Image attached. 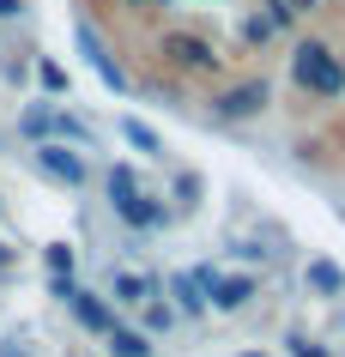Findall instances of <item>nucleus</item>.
Here are the masks:
<instances>
[{
  "label": "nucleus",
  "instance_id": "nucleus-14",
  "mask_svg": "<svg viewBox=\"0 0 345 357\" xmlns=\"http://www.w3.org/2000/svg\"><path fill=\"white\" fill-rule=\"evenodd\" d=\"M49 266H55V273H73V248L55 243V248H49Z\"/></svg>",
  "mask_w": 345,
  "mask_h": 357
},
{
  "label": "nucleus",
  "instance_id": "nucleus-6",
  "mask_svg": "<svg viewBox=\"0 0 345 357\" xmlns=\"http://www.w3.org/2000/svg\"><path fill=\"white\" fill-rule=\"evenodd\" d=\"M212 109L224 115V121H243V115H261L267 109V79H249V85H236V91H224Z\"/></svg>",
  "mask_w": 345,
  "mask_h": 357
},
{
  "label": "nucleus",
  "instance_id": "nucleus-12",
  "mask_svg": "<svg viewBox=\"0 0 345 357\" xmlns=\"http://www.w3.org/2000/svg\"><path fill=\"white\" fill-rule=\"evenodd\" d=\"M109 291H115V303H146V297H152V284L139 279V273H115Z\"/></svg>",
  "mask_w": 345,
  "mask_h": 357
},
{
  "label": "nucleus",
  "instance_id": "nucleus-16",
  "mask_svg": "<svg viewBox=\"0 0 345 357\" xmlns=\"http://www.w3.org/2000/svg\"><path fill=\"white\" fill-rule=\"evenodd\" d=\"M291 351H297V357H327V351H321V345H315V339H303V333L291 339Z\"/></svg>",
  "mask_w": 345,
  "mask_h": 357
},
{
  "label": "nucleus",
  "instance_id": "nucleus-21",
  "mask_svg": "<svg viewBox=\"0 0 345 357\" xmlns=\"http://www.w3.org/2000/svg\"><path fill=\"white\" fill-rule=\"evenodd\" d=\"M249 357H254V351H249Z\"/></svg>",
  "mask_w": 345,
  "mask_h": 357
},
{
  "label": "nucleus",
  "instance_id": "nucleus-13",
  "mask_svg": "<svg viewBox=\"0 0 345 357\" xmlns=\"http://www.w3.org/2000/svg\"><path fill=\"white\" fill-rule=\"evenodd\" d=\"M121 133H128V139H134L139 151H152V158H158V151H164V146H158V133L146 128V121H134V115H128V121H121Z\"/></svg>",
  "mask_w": 345,
  "mask_h": 357
},
{
  "label": "nucleus",
  "instance_id": "nucleus-17",
  "mask_svg": "<svg viewBox=\"0 0 345 357\" xmlns=\"http://www.w3.org/2000/svg\"><path fill=\"white\" fill-rule=\"evenodd\" d=\"M19 6L24 0H0V19H19Z\"/></svg>",
  "mask_w": 345,
  "mask_h": 357
},
{
  "label": "nucleus",
  "instance_id": "nucleus-15",
  "mask_svg": "<svg viewBox=\"0 0 345 357\" xmlns=\"http://www.w3.org/2000/svg\"><path fill=\"white\" fill-rule=\"evenodd\" d=\"M291 19H297V13H291L285 0H267V24H291Z\"/></svg>",
  "mask_w": 345,
  "mask_h": 357
},
{
  "label": "nucleus",
  "instance_id": "nucleus-20",
  "mask_svg": "<svg viewBox=\"0 0 345 357\" xmlns=\"http://www.w3.org/2000/svg\"><path fill=\"white\" fill-rule=\"evenodd\" d=\"M134 6H146V0H134Z\"/></svg>",
  "mask_w": 345,
  "mask_h": 357
},
{
  "label": "nucleus",
  "instance_id": "nucleus-4",
  "mask_svg": "<svg viewBox=\"0 0 345 357\" xmlns=\"http://www.w3.org/2000/svg\"><path fill=\"white\" fill-rule=\"evenodd\" d=\"M164 55H170L176 67H194V73H212V67H218V49H212L206 37H188V31H170V37H164Z\"/></svg>",
  "mask_w": 345,
  "mask_h": 357
},
{
  "label": "nucleus",
  "instance_id": "nucleus-5",
  "mask_svg": "<svg viewBox=\"0 0 345 357\" xmlns=\"http://www.w3.org/2000/svg\"><path fill=\"white\" fill-rule=\"evenodd\" d=\"M55 297H61V303H73V315L85 321V327H97V333H109V327H115V315L91 297V291H79L73 279H55Z\"/></svg>",
  "mask_w": 345,
  "mask_h": 357
},
{
  "label": "nucleus",
  "instance_id": "nucleus-19",
  "mask_svg": "<svg viewBox=\"0 0 345 357\" xmlns=\"http://www.w3.org/2000/svg\"><path fill=\"white\" fill-rule=\"evenodd\" d=\"M0 266H13V248H0Z\"/></svg>",
  "mask_w": 345,
  "mask_h": 357
},
{
  "label": "nucleus",
  "instance_id": "nucleus-3",
  "mask_svg": "<svg viewBox=\"0 0 345 357\" xmlns=\"http://www.w3.org/2000/svg\"><path fill=\"white\" fill-rule=\"evenodd\" d=\"M194 279H200V291H206V303H212V309H224V315H236V309H243V303L254 297V279H218L212 266H200Z\"/></svg>",
  "mask_w": 345,
  "mask_h": 357
},
{
  "label": "nucleus",
  "instance_id": "nucleus-1",
  "mask_svg": "<svg viewBox=\"0 0 345 357\" xmlns=\"http://www.w3.org/2000/svg\"><path fill=\"white\" fill-rule=\"evenodd\" d=\"M297 85L315 97H345V67L327 43H297Z\"/></svg>",
  "mask_w": 345,
  "mask_h": 357
},
{
  "label": "nucleus",
  "instance_id": "nucleus-10",
  "mask_svg": "<svg viewBox=\"0 0 345 357\" xmlns=\"http://www.w3.org/2000/svg\"><path fill=\"white\" fill-rule=\"evenodd\" d=\"M170 291H176V303H182L188 315H200V309H206V291H200V279H194V273H176Z\"/></svg>",
  "mask_w": 345,
  "mask_h": 357
},
{
  "label": "nucleus",
  "instance_id": "nucleus-8",
  "mask_svg": "<svg viewBox=\"0 0 345 357\" xmlns=\"http://www.w3.org/2000/svg\"><path fill=\"white\" fill-rule=\"evenodd\" d=\"M109 357H152V345L134 327H109Z\"/></svg>",
  "mask_w": 345,
  "mask_h": 357
},
{
  "label": "nucleus",
  "instance_id": "nucleus-11",
  "mask_svg": "<svg viewBox=\"0 0 345 357\" xmlns=\"http://www.w3.org/2000/svg\"><path fill=\"white\" fill-rule=\"evenodd\" d=\"M79 43H85V55H91V67H97V73H103V79H109L115 91H121V73H115V61L103 55V43H97L91 31H85V24H79Z\"/></svg>",
  "mask_w": 345,
  "mask_h": 357
},
{
  "label": "nucleus",
  "instance_id": "nucleus-18",
  "mask_svg": "<svg viewBox=\"0 0 345 357\" xmlns=\"http://www.w3.org/2000/svg\"><path fill=\"white\" fill-rule=\"evenodd\" d=\"M291 13H315V6H321V0H285Z\"/></svg>",
  "mask_w": 345,
  "mask_h": 357
},
{
  "label": "nucleus",
  "instance_id": "nucleus-2",
  "mask_svg": "<svg viewBox=\"0 0 345 357\" xmlns=\"http://www.w3.org/2000/svg\"><path fill=\"white\" fill-rule=\"evenodd\" d=\"M109 206L121 212L134 230H158V225H164V206H152V200L139 194V182H134V169H128V164L109 169Z\"/></svg>",
  "mask_w": 345,
  "mask_h": 357
},
{
  "label": "nucleus",
  "instance_id": "nucleus-7",
  "mask_svg": "<svg viewBox=\"0 0 345 357\" xmlns=\"http://www.w3.org/2000/svg\"><path fill=\"white\" fill-rule=\"evenodd\" d=\"M37 164L49 169V176H61L67 188H79V182H85V158H79V151H67V146H43Z\"/></svg>",
  "mask_w": 345,
  "mask_h": 357
},
{
  "label": "nucleus",
  "instance_id": "nucleus-9",
  "mask_svg": "<svg viewBox=\"0 0 345 357\" xmlns=\"http://www.w3.org/2000/svg\"><path fill=\"white\" fill-rule=\"evenodd\" d=\"M309 284H315L321 297H339V291H345V273L333 261H309Z\"/></svg>",
  "mask_w": 345,
  "mask_h": 357
}]
</instances>
